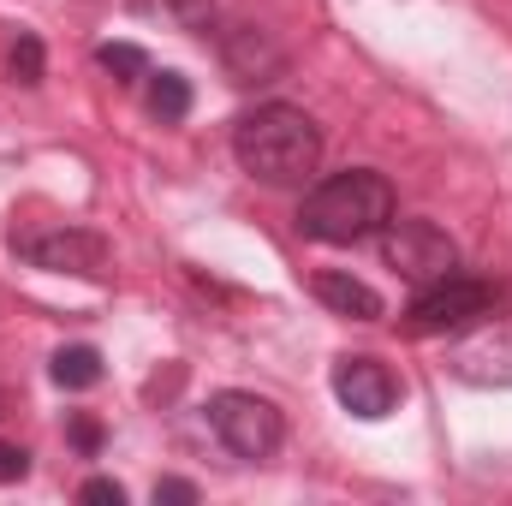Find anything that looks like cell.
Returning <instances> with one entry per match:
<instances>
[{
	"label": "cell",
	"mask_w": 512,
	"mask_h": 506,
	"mask_svg": "<svg viewBox=\"0 0 512 506\" xmlns=\"http://www.w3.org/2000/svg\"><path fill=\"white\" fill-rule=\"evenodd\" d=\"M233 155L256 185H304L322 167V126L304 108H256L233 126Z\"/></svg>",
	"instance_id": "obj_1"
},
{
	"label": "cell",
	"mask_w": 512,
	"mask_h": 506,
	"mask_svg": "<svg viewBox=\"0 0 512 506\" xmlns=\"http://www.w3.org/2000/svg\"><path fill=\"white\" fill-rule=\"evenodd\" d=\"M393 221V185L370 167H346L322 185H310L298 209V233L316 245H358Z\"/></svg>",
	"instance_id": "obj_2"
},
{
	"label": "cell",
	"mask_w": 512,
	"mask_h": 506,
	"mask_svg": "<svg viewBox=\"0 0 512 506\" xmlns=\"http://www.w3.org/2000/svg\"><path fill=\"white\" fill-rule=\"evenodd\" d=\"M209 429L221 435V447L233 459H274L280 441H286L280 405L262 399V393H239V387H227V393L209 399Z\"/></svg>",
	"instance_id": "obj_3"
},
{
	"label": "cell",
	"mask_w": 512,
	"mask_h": 506,
	"mask_svg": "<svg viewBox=\"0 0 512 506\" xmlns=\"http://www.w3.org/2000/svg\"><path fill=\"white\" fill-rule=\"evenodd\" d=\"M489 304H495V292L483 286V280H471V274H447V280H435V286H423L417 292V304L405 310V328L411 334H459V328H471V322H483L489 316Z\"/></svg>",
	"instance_id": "obj_4"
},
{
	"label": "cell",
	"mask_w": 512,
	"mask_h": 506,
	"mask_svg": "<svg viewBox=\"0 0 512 506\" xmlns=\"http://www.w3.org/2000/svg\"><path fill=\"white\" fill-rule=\"evenodd\" d=\"M12 251L30 268L48 274H78V280H102L108 274V239L90 227H36V233H12Z\"/></svg>",
	"instance_id": "obj_5"
},
{
	"label": "cell",
	"mask_w": 512,
	"mask_h": 506,
	"mask_svg": "<svg viewBox=\"0 0 512 506\" xmlns=\"http://www.w3.org/2000/svg\"><path fill=\"white\" fill-rule=\"evenodd\" d=\"M382 256L393 274L417 280V286H435L459 268V245L435 227V221H387L382 227Z\"/></svg>",
	"instance_id": "obj_6"
},
{
	"label": "cell",
	"mask_w": 512,
	"mask_h": 506,
	"mask_svg": "<svg viewBox=\"0 0 512 506\" xmlns=\"http://www.w3.org/2000/svg\"><path fill=\"white\" fill-rule=\"evenodd\" d=\"M453 376L471 387H512V322H471L453 340Z\"/></svg>",
	"instance_id": "obj_7"
},
{
	"label": "cell",
	"mask_w": 512,
	"mask_h": 506,
	"mask_svg": "<svg viewBox=\"0 0 512 506\" xmlns=\"http://www.w3.org/2000/svg\"><path fill=\"white\" fill-rule=\"evenodd\" d=\"M334 399L352 411V417H364V423H382L387 411L399 405V376L376 364V358H340L334 364Z\"/></svg>",
	"instance_id": "obj_8"
},
{
	"label": "cell",
	"mask_w": 512,
	"mask_h": 506,
	"mask_svg": "<svg viewBox=\"0 0 512 506\" xmlns=\"http://www.w3.org/2000/svg\"><path fill=\"white\" fill-rule=\"evenodd\" d=\"M221 66L233 84H274L286 72V48L256 24H233V30H221Z\"/></svg>",
	"instance_id": "obj_9"
},
{
	"label": "cell",
	"mask_w": 512,
	"mask_h": 506,
	"mask_svg": "<svg viewBox=\"0 0 512 506\" xmlns=\"http://www.w3.org/2000/svg\"><path fill=\"white\" fill-rule=\"evenodd\" d=\"M310 292L334 310V316H352V322H382V292L376 286H364V280H352V274H316L310 280Z\"/></svg>",
	"instance_id": "obj_10"
},
{
	"label": "cell",
	"mask_w": 512,
	"mask_h": 506,
	"mask_svg": "<svg viewBox=\"0 0 512 506\" xmlns=\"http://www.w3.org/2000/svg\"><path fill=\"white\" fill-rule=\"evenodd\" d=\"M143 18H161L167 30H209L215 24V0H137Z\"/></svg>",
	"instance_id": "obj_11"
},
{
	"label": "cell",
	"mask_w": 512,
	"mask_h": 506,
	"mask_svg": "<svg viewBox=\"0 0 512 506\" xmlns=\"http://www.w3.org/2000/svg\"><path fill=\"white\" fill-rule=\"evenodd\" d=\"M48 376L60 381V387H72V393L78 387H96L102 381V352L96 346H60L54 364H48Z\"/></svg>",
	"instance_id": "obj_12"
},
{
	"label": "cell",
	"mask_w": 512,
	"mask_h": 506,
	"mask_svg": "<svg viewBox=\"0 0 512 506\" xmlns=\"http://www.w3.org/2000/svg\"><path fill=\"white\" fill-rule=\"evenodd\" d=\"M149 114L155 120H185L191 114V84L179 72H149Z\"/></svg>",
	"instance_id": "obj_13"
},
{
	"label": "cell",
	"mask_w": 512,
	"mask_h": 506,
	"mask_svg": "<svg viewBox=\"0 0 512 506\" xmlns=\"http://www.w3.org/2000/svg\"><path fill=\"white\" fill-rule=\"evenodd\" d=\"M96 60H102V72H114L120 84L149 78V54H143V48H131V42H102V48H96Z\"/></svg>",
	"instance_id": "obj_14"
},
{
	"label": "cell",
	"mask_w": 512,
	"mask_h": 506,
	"mask_svg": "<svg viewBox=\"0 0 512 506\" xmlns=\"http://www.w3.org/2000/svg\"><path fill=\"white\" fill-rule=\"evenodd\" d=\"M12 78H18V84H42V42H36V36H18V48H12Z\"/></svg>",
	"instance_id": "obj_15"
},
{
	"label": "cell",
	"mask_w": 512,
	"mask_h": 506,
	"mask_svg": "<svg viewBox=\"0 0 512 506\" xmlns=\"http://www.w3.org/2000/svg\"><path fill=\"white\" fill-rule=\"evenodd\" d=\"M30 477V453L18 441H0V483H24Z\"/></svg>",
	"instance_id": "obj_16"
},
{
	"label": "cell",
	"mask_w": 512,
	"mask_h": 506,
	"mask_svg": "<svg viewBox=\"0 0 512 506\" xmlns=\"http://www.w3.org/2000/svg\"><path fill=\"white\" fill-rule=\"evenodd\" d=\"M78 495H84V501H96V506H126V489H120L114 477H90Z\"/></svg>",
	"instance_id": "obj_17"
},
{
	"label": "cell",
	"mask_w": 512,
	"mask_h": 506,
	"mask_svg": "<svg viewBox=\"0 0 512 506\" xmlns=\"http://www.w3.org/2000/svg\"><path fill=\"white\" fill-rule=\"evenodd\" d=\"M66 435H72V447H84V453H96V447H102V423H96V417H72V423H66Z\"/></svg>",
	"instance_id": "obj_18"
},
{
	"label": "cell",
	"mask_w": 512,
	"mask_h": 506,
	"mask_svg": "<svg viewBox=\"0 0 512 506\" xmlns=\"http://www.w3.org/2000/svg\"><path fill=\"white\" fill-rule=\"evenodd\" d=\"M161 501L191 506V501H197V483H185V477H161V483H155V506H161Z\"/></svg>",
	"instance_id": "obj_19"
},
{
	"label": "cell",
	"mask_w": 512,
	"mask_h": 506,
	"mask_svg": "<svg viewBox=\"0 0 512 506\" xmlns=\"http://www.w3.org/2000/svg\"><path fill=\"white\" fill-rule=\"evenodd\" d=\"M0 411H6V393H0Z\"/></svg>",
	"instance_id": "obj_20"
}]
</instances>
